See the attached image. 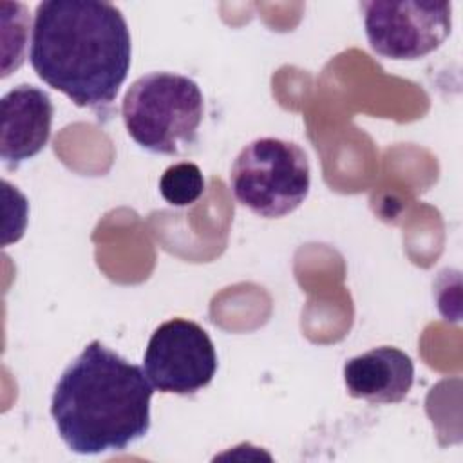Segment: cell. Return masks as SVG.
Segmentation results:
<instances>
[{
    "instance_id": "cell-4",
    "label": "cell",
    "mask_w": 463,
    "mask_h": 463,
    "mask_svg": "<svg viewBox=\"0 0 463 463\" xmlns=\"http://www.w3.org/2000/svg\"><path fill=\"white\" fill-rule=\"evenodd\" d=\"M230 186L235 199L251 213L264 219L284 217L295 212L309 194L307 156L293 141L255 139L235 157Z\"/></svg>"
},
{
    "instance_id": "cell-8",
    "label": "cell",
    "mask_w": 463,
    "mask_h": 463,
    "mask_svg": "<svg viewBox=\"0 0 463 463\" xmlns=\"http://www.w3.org/2000/svg\"><path fill=\"white\" fill-rule=\"evenodd\" d=\"M344 383L353 398L376 405L400 403L414 383V362L398 347H374L344 364Z\"/></svg>"
},
{
    "instance_id": "cell-9",
    "label": "cell",
    "mask_w": 463,
    "mask_h": 463,
    "mask_svg": "<svg viewBox=\"0 0 463 463\" xmlns=\"http://www.w3.org/2000/svg\"><path fill=\"white\" fill-rule=\"evenodd\" d=\"M159 194L172 206H190L204 194V177L195 163L168 166L159 179Z\"/></svg>"
},
{
    "instance_id": "cell-3",
    "label": "cell",
    "mask_w": 463,
    "mask_h": 463,
    "mask_svg": "<svg viewBox=\"0 0 463 463\" xmlns=\"http://www.w3.org/2000/svg\"><path fill=\"white\" fill-rule=\"evenodd\" d=\"M204 114L199 85L183 74L156 71L127 90L121 116L128 136L145 150L179 156L197 139Z\"/></svg>"
},
{
    "instance_id": "cell-1",
    "label": "cell",
    "mask_w": 463,
    "mask_h": 463,
    "mask_svg": "<svg viewBox=\"0 0 463 463\" xmlns=\"http://www.w3.org/2000/svg\"><path fill=\"white\" fill-rule=\"evenodd\" d=\"M132 60L130 31L110 2L47 0L36 5L29 61L36 76L74 105L109 107Z\"/></svg>"
},
{
    "instance_id": "cell-5",
    "label": "cell",
    "mask_w": 463,
    "mask_h": 463,
    "mask_svg": "<svg viewBox=\"0 0 463 463\" xmlns=\"http://www.w3.org/2000/svg\"><path fill=\"white\" fill-rule=\"evenodd\" d=\"M371 49L389 60H418L450 34L452 4L420 0L360 2Z\"/></svg>"
},
{
    "instance_id": "cell-6",
    "label": "cell",
    "mask_w": 463,
    "mask_h": 463,
    "mask_svg": "<svg viewBox=\"0 0 463 463\" xmlns=\"http://www.w3.org/2000/svg\"><path fill=\"white\" fill-rule=\"evenodd\" d=\"M143 371L159 392L188 396L213 380L217 353L212 338L197 322L172 318L152 333L143 356Z\"/></svg>"
},
{
    "instance_id": "cell-7",
    "label": "cell",
    "mask_w": 463,
    "mask_h": 463,
    "mask_svg": "<svg viewBox=\"0 0 463 463\" xmlns=\"http://www.w3.org/2000/svg\"><path fill=\"white\" fill-rule=\"evenodd\" d=\"M0 116V157L7 168L20 166L45 148L54 116L45 90L27 83L11 89L2 96Z\"/></svg>"
},
{
    "instance_id": "cell-2",
    "label": "cell",
    "mask_w": 463,
    "mask_h": 463,
    "mask_svg": "<svg viewBox=\"0 0 463 463\" xmlns=\"http://www.w3.org/2000/svg\"><path fill=\"white\" fill-rule=\"evenodd\" d=\"M154 387L145 371L92 340L61 373L51 416L76 454L125 450L150 430Z\"/></svg>"
}]
</instances>
